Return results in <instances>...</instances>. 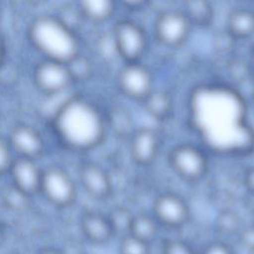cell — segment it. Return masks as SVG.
Returning <instances> with one entry per match:
<instances>
[{
  "mask_svg": "<svg viewBox=\"0 0 254 254\" xmlns=\"http://www.w3.org/2000/svg\"><path fill=\"white\" fill-rule=\"evenodd\" d=\"M52 122L60 141L77 152L96 147L105 134V120L100 110L79 95L68 97L52 116Z\"/></svg>",
  "mask_w": 254,
  "mask_h": 254,
  "instance_id": "cell-1",
  "label": "cell"
},
{
  "mask_svg": "<svg viewBox=\"0 0 254 254\" xmlns=\"http://www.w3.org/2000/svg\"><path fill=\"white\" fill-rule=\"evenodd\" d=\"M28 36L33 47L48 60L66 64L80 53L76 33L56 15H42L34 19Z\"/></svg>",
  "mask_w": 254,
  "mask_h": 254,
  "instance_id": "cell-2",
  "label": "cell"
},
{
  "mask_svg": "<svg viewBox=\"0 0 254 254\" xmlns=\"http://www.w3.org/2000/svg\"><path fill=\"white\" fill-rule=\"evenodd\" d=\"M169 164L173 171L184 181H199L208 168L204 152L192 144H180L169 153Z\"/></svg>",
  "mask_w": 254,
  "mask_h": 254,
  "instance_id": "cell-3",
  "label": "cell"
},
{
  "mask_svg": "<svg viewBox=\"0 0 254 254\" xmlns=\"http://www.w3.org/2000/svg\"><path fill=\"white\" fill-rule=\"evenodd\" d=\"M40 192L57 207H67L76 197V186L68 173L58 166L43 170Z\"/></svg>",
  "mask_w": 254,
  "mask_h": 254,
  "instance_id": "cell-4",
  "label": "cell"
},
{
  "mask_svg": "<svg viewBox=\"0 0 254 254\" xmlns=\"http://www.w3.org/2000/svg\"><path fill=\"white\" fill-rule=\"evenodd\" d=\"M113 41L117 54L125 63H135L144 55L148 41L142 27L131 20H121L113 29Z\"/></svg>",
  "mask_w": 254,
  "mask_h": 254,
  "instance_id": "cell-5",
  "label": "cell"
},
{
  "mask_svg": "<svg viewBox=\"0 0 254 254\" xmlns=\"http://www.w3.org/2000/svg\"><path fill=\"white\" fill-rule=\"evenodd\" d=\"M33 78L37 88L46 96L62 94L73 83L65 64L48 59L37 64Z\"/></svg>",
  "mask_w": 254,
  "mask_h": 254,
  "instance_id": "cell-6",
  "label": "cell"
},
{
  "mask_svg": "<svg viewBox=\"0 0 254 254\" xmlns=\"http://www.w3.org/2000/svg\"><path fill=\"white\" fill-rule=\"evenodd\" d=\"M190 27L191 24L184 11H164L155 20L154 35L160 44L177 48L188 40Z\"/></svg>",
  "mask_w": 254,
  "mask_h": 254,
  "instance_id": "cell-7",
  "label": "cell"
},
{
  "mask_svg": "<svg viewBox=\"0 0 254 254\" xmlns=\"http://www.w3.org/2000/svg\"><path fill=\"white\" fill-rule=\"evenodd\" d=\"M118 87L128 98L144 101L153 91V76L150 69L140 62L125 63L118 73Z\"/></svg>",
  "mask_w": 254,
  "mask_h": 254,
  "instance_id": "cell-8",
  "label": "cell"
},
{
  "mask_svg": "<svg viewBox=\"0 0 254 254\" xmlns=\"http://www.w3.org/2000/svg\"><path fill=\"white\" fill-rule=\"evenodd\" d=\"M153 216L164 226L178 228L188 221L190 208L181 195L175 192H163L154 199Z\"/></svg>",
  "mask_w": 254,
  "mask_h": 254,
  "instance_id": "cell-9",
  "label": "cell"
},
{
  "mask_svg": "<svg viewBox=\"0 0 254 254\" xmlns=\"http://www.w3.org/2000/svg\"><path fill=\"white\" fill-rule=\"evenodd\" d=\"M9 174L11 184L26 194L32 197L40 192L43 170L40 169L35 160L24 157L15 158Z\"/></svg>",
  "mask_w": 254,
  "mask_h": 254,
  "instance_id": "cell-10",
  "label": "cell"
},
{
  "mask_svg": "<svg viewBox=\"0 0 254 254\" xmlns=\"http://www.w3.org/2000/svg\"><path fill=\"white\" fill-rule=\"evenodd\" d=\"M78 179L84 190L94 199L104 200L112 192L109 175L95 163H82L78 168Z\"/></svg>",
  "mask_w": 254,
  "mask_h": 254,
  "instance_id": "cell-11",
  "label": "cell"
},
{
  "mask_svg": "<svg viewBox=\"0 0 254 254\" xmlns=\"http://www.w3.org/2000/svg\"><path fill=\"white\" fill-rule=\"evenodd\" d=\"M159 149L160 138L152 128L142 127L130 137V155L139 166H150L156 160Z\"/></svg>",
  "mask_w": 254,
  "mask_h": 254,
  "instance_id": "cell-12",
  "label": "cell"
},
{
  "mask_svg": "<svg viewBox=\"0 0 254 254\" xmlns=\"http://www.w3.org/2000/svg\"><path fill=\"white\" fill-rule=\"evenodd\" d=\"M9 142L19 157L33 160L41 156L45 148L42 135L34 127L27 124L15 126L10 133Z\"/></svg>",
  "mask_w": 254,
  "mask_h": 254,
  "instance_id": "cell-13",
  "label": "cell"
},
{
  "mask_svg": "<svg viewBox=\"0 0 254 254\" xmlns=\"http://www.w3.org/2000/svg\"><path fill=\"white\" fill-rule=\"evenodd\" d=\"M80 229L84 237L94 245L106 244L114 235L107 215L94 210L82 214Z\"/></svg>",
  "mask_w": 254,
  "mask_h": 254,
  "instance_id": "cell-14",
  "label": "cell"
},
{
  "mask_svg": "<svg viewBox=\"0 0 254 254\" xmlns=\"http://www.w3.org/2000/svg\"><path fill=\"white\" fill-rule=\"evenodd\" d=\"M235 40L254 35V11L247 8L233 9L227 16L226 29Z\"/></svg>",
  "mask_w": 254,
  "mask_h": 254,
  "instance_id": "cell-15",
  "label": "cell"
},
{
  "mask_svg": "<svg viewBox=\"0 0 254 254\" xmlns=\"http://www.w3.org/2000/svg\"><path fill=\"white\" fill-rule=\"evenodd\" d=\"M84 19L93 23L109 20L115 12V3L110 0H84L78 3Z\"/></svg>",
  "mask_w": 254,
  "mask_h": 254,
  "instance_id": "cell-16",
  "label": "cell"
},
{
  "mask_svg": "<svg viewBox=\"0 0 254 254\" xmlns=\"http://www.w3.org/2000/svg\"><path fill=\"white\" fill-rule=\"evenodd\" d=\"M129 234L145 242L151 243L158 234V222L153 215L147 213L134 214Z\"/></svg>",
  "mask_w": 254,
  "mask_h": 254,
  "instance_id": "cell-17",
  "label": "cell"
},
{
  "mask_svg": "<svg viewBox=\"0 0 254 254\" xmlns=\"http://www.w3.org/2000/svg\"><path fill=\"white\" fill-rule=\"evenodd\" d=\"M143 104L146 111L158 120L166 119L173 110L172 97L165 91H152Z\"/></svg>",
  "mask_w": 254,
  "mask_h": 254,
  "instance_id": "cell-18",
  "label": "cell"
},
{
  "mask_svg": "<svg viewBox=\"0 0 254 254\" xmlns=\"http://www.w3.org/2000/svg\"><path fill=\"white\" fill-rule=\"evenodd\" d=\"M190 24L198 27L208 26L213 19V8L204 0H190L185 2V11Z\"/></svg>",
  "mask_w": 254,
  "mask_h": 254,
  "instance_id": "cell-19",
  "label": "cell"
},
{
  "mask_svg": "<svg viewBox=\"0 0 254 254\" xmlns=\"http://www.w3.org/2000/svg\"><path fill=\"white\" fill-rule=\"evenodd\" d=\"M109 121L114 133L121 138H130L134 133L132 115L122 106H115L111 110Z\"/></svg>",
  "mask_w": 254,
  "mask_h": 254,
  "instance_id": "cell-20",
  "label": "cell"
},
{
  "mask_svg": "<svg viewBox=\"0 0 254 254\" xmlns=\"http://www.w3.org/2000/svg\"><path fill=\"white\" fill-rule=\"evenodd\" d=\"M1 199L8 209L15 212H22L28 209L31 202V196L17 189L12 184L3 190Z\"/></svg>",
  "mask_w": 254,
  "mask_h": 254,
  "instance_id": "cell-21",
  "label": "cell"
},
{
  "mask_svg": "<svg viewBox=\"0 0 254 254\" xmlns=\"http://www.w3.org/2000/svg\"><path fill=\"white\" fill-rule=\"evenodd\" d=\"M133 216L134 214L126 206L120 205L113 207L109 214H107L113 234H119L120 237L129 234Z\"/></svg>",
  "mask_w": 254,
  "mask_h": 254,
  "instance_id": "cell-22",
  "label": "cell"
},
{
  "mask_svg": "<svg viewBox=\"0 0 254 254\" xmlns=\"http://www.w3.org/2000/svg\"><path fill=\"white\" fill-rule=\"evenodd\" d=\"M65 64L73 82L88 80L93 73L92 62L80 53Z\"/></svg>",
  "mask_w": 254,
  "mask_h": 254,
  "instance_id": "cell-23",
  "label": "cell"
},
{
  "mask_svg": "<svg viewBox=\"0 0 254 254\" xmlns=\"http://www.w3.org/2000/svg\"><path fill=\"white\" fill-rule=\"evenodd\" d=\"M215 228L223 235H233L239 233L241 222L239 216L231 209L221 210L215 218Z\"/></svg>",
  "mask_w": 254,
  "mask_h": 254,
  "instance_id": "cell-24",
  "label": "cell"
},
{
  "mask_svg": "<svg viewBox=\"0 0 254 254\" xmlns=\"http://www.w3.org/2000/svg\"><path fill=\"white\" fill-rule=\"evenodd\" d=\"M119 254H151L150 243L138 239L130 234L120 237Z\"/></svg>",
  "mask_w": 254,
  "mask_h": 254,
  "instance_id": "cell-25",
  "label": "cell"
},
{
  "mask_svg": "<svg viewBox=\"0 0 254 254\" xmlns=\"http://www.w3.org/2000/svg\"><path fill=\"white\" fill-rule=\"evenodd\" d=\"M56 17L61 22H63L67 28H69L70 30H72L75 33H76V30L78 29V27L80 26L81 20L84 19L78 4L77 5H72V4L64 5L60 9V11H59L58 15H56Z\"/></svg>",
  "mask_w": 254,
  "mask_h": 254,
  "instance_id": "cell-26",
  "label": "cell"
},
{
  "mask_svg": "<svg viewBox=\"0 0 254 254\" xmlns=\"http://www.w3.org/2000/svg\"><path fill=\"white\" fill-rule=\"evenodd\" d=\"M9 140L0 136V176L9 173L15 158H13V151Z\"/></svg>",
  "mask_w": 254,
  "mask_h": 254,
  "instance_id": "cell-27",
  "label": "cell"
},
{
  "mask_svg": "<svg viewBox=\"0 0 254 254\" xmlns=\"http://www.w3.org/2000/svg\"><path fill=\"white\" fill-rule=\"evenodd\" d=\"M162 254H194V252L188 242L181 239H169L162 246Z\"/></svg>",
  "mask_w": 254,
  "mask_h": 254,
  "instance_id": "cell-28",
  "label": "cell"
},
{
  "mask_svg": "<svg viewBox=\"0 0 254 254\" xmlns=\"http://www.w3.org/2000/svg\"><path fill=\"white\" fill-rule=\"evenodd\" d=\"M228 70L231 76L239 81L245 80L250 74V69L248 65L244 62L238 60H234L231 63H229Z\"/></svg>",
  "mask_w": 254,
  "mask_h": 254,
  "instance_id": "cell-29",
  "label": "cell"
},
{
  "mask_svg": "<svg viewBox=\"0 0 254 254\" xmlns=\"http://www.w3.org/2000/svg\"><path fill=\"white\" fill-rule=\"evenodd\" d=\"M235 39L225 30L221 33H218L216 37L214 38L215 47L218 51L221 52H227L233 49L235 46Z\"/></svg>",
  "mask_w": 254,
  "mask_h": 254,
  "instance_id": "cell-30",
  "label": "cell"
},
{
  "mask_svg": "<svg viewBox=\"0 0 254 254\" xmlns=\"http://www.w3.org/2000/svg\"><path fill=\"white\" fill-rule=\"evenodd\" d=\"M201 254H234V252L228 244L222 241H213L203 247Z\"/></svg>",
  "mask_w": 254,
  "mask_h": 254,
  "instance_id": "cell-31",
  "label": "cell"
},
{
  "mask_svg": "<svg viewBox=\"0 0 254 254\" xmlns=\"http://www.w3.org/2000/svg\"><path fill=\"white\" fill-rule=\"evenodd\" d=\"M240 243L248 250L254 248V225L241 228L239 231Z\"/></svg>",
  "mask_w": 254,
  "mask_h": 254,
  "instance_id": "cell-32",
  "label": "cell"
},
{
  "mask_svg": "<svg viewBox=\"0 0 254 254\" xmlns=\"http://www.w3.org/2000/svg\"><path fill=\"white\" fill-rule=\"evenodd\" d=\"M244 185L246 189L254 194V167L249 168L244 175Z\"/></svg>",
  "mask_w": 254,
  "mask_h": 254,
  "instance_id": "cell-33",
  "label": "cell"
},
{
  "mask_svg": "<svg viewBox=\"0 0 254 254\" xmlns=\"http://www.w3.org/2000/svg\"><path fill=\"white\" fill-rule=\"evenodd\" d=\"M145 4H146L145 1H126L123 3V5H125L127 7V9H130V10L140 9Z\"/></svg>",
  "mask_w": 254,
  "mask_h": 254,
  "instance_id": "cell-34",
  "label": "cell"
},
{
  "mask_svg": "<svg viewBox=\"0 0 254 254\" xmlns=\"http://www.w3.org/2000/svg\"><path fill=\"white\" fill-rule=\"evenodd\" d=\"M38 254H63L60 250L55 248H45L38 252Z\"/></svg>",
  "mask_w": 254,
  "mask_h": 254,
  "instance_id": "cell-35",
  "label": "cell"
},
{
  "mask_svg": "<svg viewBox=\"0 0 254 254\" xmlns=\"http://www.w3.org/2000/svg\"><path fill=\"white\" fill-rule=\"evenodd\" d=\"M3 239H4V232H3L2 228L0 227V245H1L2 242H3Z\"/></svg>",
  "mask_w": 254,
  "mask_h": 254,
  "instance_id": "cell-36",
  "label": "cell"
},
{
  "mask_svg": "<svg viewBox=\"0 0 254 254\" xmlns=\"http://www.w3.org/2000/svg\"><path fill=\"white\" fill-rule=\"evenodd\" d=\"M249 254H254V248L251 249V250H249Z\"/></svg>",
  "mask_w": 254,
  "mask_h": 254,
  "instance_id": "cell-37",
  "label": "cell"
}]
</instances>
